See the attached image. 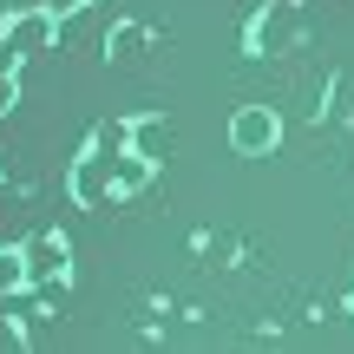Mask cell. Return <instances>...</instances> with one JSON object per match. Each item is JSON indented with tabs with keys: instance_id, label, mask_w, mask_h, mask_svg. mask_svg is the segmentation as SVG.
<instances>
[{
	"instance_id": "obj_1",
	"label": "cell",
	"mask_w": 354,
	"mask_h": 354,
	"mask_svg": "<svg viewBox=\"0 0 354 354\" xmlns=\"http://www.w3.org/2000/svg\"><path fill=\"white\" fill-rule=\"evenodd\" d=\"M230 145H236V158H269L282 145V118L269 112V105H243V112L230 118Z\"/></svg>"
},
{
	"instance_id": "obj_2",
	"label": "cell",
	"mask_w": 354,
	"mask_h": 354,
	"mask_svg": "<svg viewBox=\"0 0 354 354\" xmlns=\"http://www.w3.org/2000/svg\"><path fill=\"white\" fill-rule=\"evenodd\" d=\"M112 158H118V151H105V145H92V151L79 158V171H73V197L86 203V210H99V203L118 197V190H112Z\"/></svg>"
},
{
	"instance_id": "obj_3",
	"label": "cell",
	"mask_w": 354,
	"mask_h": 354,
	"mask_svg": "<svg viewBox=\"0 0 354 354\" xmlns=\"http://www.w3.org/2000/svg\"><path fill=\"white\" fill-rule=\"evenodd\" d=\"M66 236H33L20 243V263H26V289H53V282H66Z\"/></svg>"
},
{
	"instance_id": "obj_4",
	"label": "cell",
	"mask_w": 354,
	"mask_h": 354,
	"mask_svg": "<svg viewBox=\"0 0 354 354\" xmlns=\"http://www.w3.org/2000/svg\"><path fill=\"white\" fill-rule=\"evenodd\" d=\"M53 33H59V13L39 7V0H26V7L7 20V39H13L20 53H46V46H53Z\"/></svg>"
},
{
	"instance_id": "obj_5",
	"label": "cell",
	"mask_w": 354,
	"mask_h": 354,
	"mask_svg": "<svg viewBox=\"0 0 354 354\" xmlns=\"http://www.w3.org/2000/svg\"><path fill=\"white\" fill-rule=\"evenodd\" d=\"M125 151H138V158H151V165H165V151H171V125H165L158 112L131 118V138H125Z\"/></svg>"
},
{
	"instance_id": "obj_6",
	"label": "cell",
	"mask_w": 354,
	"mask_h": 354,
	"mask_svg": "<svg viewBox=\"0 0 354 354\" xmlns=\"http://www.w3.org/2000/svg\"><path fill=\"white\" fill-rule=\"evenodd\" d=\"M151 158H138V151H118L112 158V190H118V197H131V190H145V184H151Z\"/></svg>"
},
{
	"instance_id": "obj_7",
	"label": "cell",
	"mask_w": 354,
	"mask_h": 354,
	"mask_svg": "<svg viewBox=\"0 0 354 354\" xmlns=\"http://www.w3.org/2000/svg\"><path fill=\"white\" fill-rule=\"evenodd\" d=\"M289 33H295V13H289V7H276L269 20H256V26H250V46H256V53H269V46H282Z\"/></svg>"
},
{
	"instance_id": "obj_8",
	"label": "cell",
	"mask_w": 354,
	"mask_h": 354,
	"mask_svg": "<svg viewBox=\"0 0 354 354\" xmlns=\"http://www.w3.org/2000/svg\"><path fill=\"white\" fill-rule=\"evenodd\" d=\"M138 46H145V26H118V33H112V53H118V59H138Z\"/></svg>"
},
{
	"instance_id": "obj_9",
	"label": "cell",
	"mask_w": 354,
	"mask_h": 354,
	"mask_svg": "<svg viewBox=\"0 0 354 354\" xmlns=\"http://www.w3.org/2000/svg\"><path fill=\"white\" fill-rule=\"evenodd\" d=\"M20 59H26V53H20V46H13V39H7V33H0V79H7V73H20Z\"/></svg>"
},
{
	"instance_id": "obj_10",
	"label": "cell",
	"mask_w": 354,
	"mask_h": 354,
	"mask_svg": "<svg viewBox=\"0 0 354 354\" xmlns=\"http://www.w3.org/2000/svg\"><path fill=\"white\" fill-rule=\"evenodd\" d=\"M13 92H20V86H13V73H7V79H0V112L13 105Z\"/></svg>"
},
{
	"instance_id": "obj_11",
	"label": "cell",
	"mask_w": 354,
	"mask_h": 354,
	"mask_svg": "<svg viewBox=\"0 0 354 354\" xmlns=\"http://www.w3.org/2000/svg\"><path fill=\"white\" fill-rule=\"evenodd\" d=\"M0 348H26V335L20 328H0Z\"/></svg>"
},
{
	"instance_id": "obj_12",
	"label": "cell",
	"mask_w": 354,
	"mask_h": 354,
	"mask_svg": "<svg viewBox=\"0 0 354 354\" xmlns=\"http://www.w3.org/2000/svg\"><path fill=\"white\" fill-rule=\"evenodd\" d=\"M59 7H86V0H53V13H59Z\"/></svg>"
}]
</instances>
